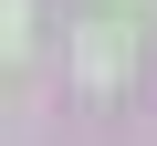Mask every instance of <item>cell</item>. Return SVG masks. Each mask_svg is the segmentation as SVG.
<instances>
[{
	"label": "cell",
	"mask_w": 157,
	"mask_h": 146,
	"mask_svg": "<svg viewBox=\"0 0 157 146\" xmlns=\"http://www.w3.org/2000/svg\"><path fill=\"white\" fill-rule=\"evenodd\" d=\"M73 73H84L94 94H115V73H126V31H115V21H94V31H84V52H73Z\"/></svg>",
	"instance_id": "cell-1"
},
{
	"label": "cell",
	"mask_w": 157,
	"mask_h": 146,
	"mask_svg": "<svg viewBox=\"0 0 157 146\" xmlns=\"http://www.w3.org/2000/svg\"><path fill=\"white\" fill-rule=\"evenodd\" d=\"M21 52V0H0V63Z\"/></svg>",
	"instance_id": "cell-2"
}]
</instances>
